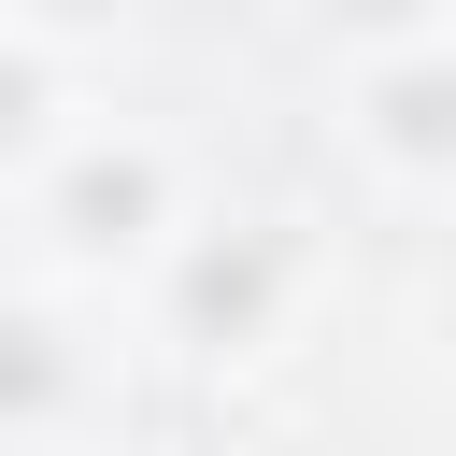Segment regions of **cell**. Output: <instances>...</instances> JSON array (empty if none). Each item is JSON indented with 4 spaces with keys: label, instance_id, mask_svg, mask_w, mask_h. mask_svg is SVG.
<instances>
[{
    "label": "cell",
    "instance_id": "obj_1",
    "mask_svg": "<svg viewBox=\"0 0 456 456\" xmlns=\"http://www.w3.org/2000/svg\"><path fill=\"white\" fill-rule=\"evenodd\" d=\"M43 228H57L71 256H142V242L171 228V157H157V142H71L57 185H43Z\"/></svg>",
    "mask_w": 456,
    "mask_h": 456
},
{
    "label": "cell",
    "instance_id": "obj_2",
    "mask_svg": "<svg viewBox=\"0 0 456 456\" xmlns=\"http://www.w3.org/2000/svg\"><path fill=\"white\" fill-rule=\"evenodd\" d=\"M356 142L413 185H456V43H413L356 86Z\"/></svg>",
    "mask_w": 456,
    "mask_h": 456
},
{
    "label": "cell",
    "instance_id": "obj_3",
    "mask_svg": "<svg viewBox=\"0 0 456 456\" xmlns=\"http://www.w3.org/2000/svg\"><path fill=\"white\" fill-rule=\"evenodd\" d=\"M14 28H57V43H86V28H128L142 0H0Z\"/></svg>",
    "mask_w": 456,
    "mask_h": 456
},
{
    "label": "cell",
    "instance_id": "obj_4",
    "mask_svg": "<svg viewBox=\"0 0 456 456\" xmlns=\"http://www.w3.org/2000/svg\"><path fill=\"white\" fill-rule=\"evenodd\" d=\"M57 456H86V442H57Z\"/></svg>",
    "mask_w": 456,
    "mask_h": 456
}]
</instances>
